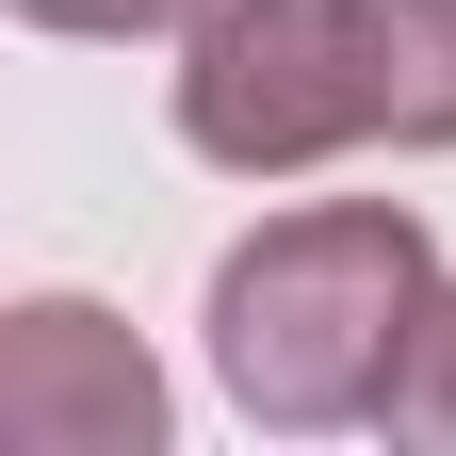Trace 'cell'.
Returning <instances> with one entry per match:
<instances>
[{"instance_id": "6da1fadb", "label": "cell", "mask_w": 456, "mask_h": 456, "mask_svg": "<svg viewBox=\"0 0 456 456\" xmlns=\"http://www.w3.org/2000/svg\"><path fill=\"white\" fill-rule=\"evenodd\" d=\"M424 228L391 196H326V212H277L261 245H228L212 277V359L261 424H342V408H391V359L424 326Z\"/></svg>"}, {"instance_id": "7a4b0ae2", "label": "cell", "mask_w": 456, "mask_h": 456, "mask_svg": "<svg viewBox=\"0 0 456 456\" xmlns=\"http://www.w3.org/2000/svg\"><path fill=\"white\" fill-rule=\"evenodd\" d=\"M180 131L228 180H294L359 147V0H212L180 66Z\"/></svg>"}, {"instance_id": "3957f363", "label": "cell", "mask_w": 456, "mask_h": 456, "mask_svg": "<svg viewBox=\"0 0 456 456\" xmlns=\"http://www.w3.org/2000/svg\"><path fill=\"white\" fill-rule=\"evenodd\" d=\"M0 440L17 456H131V440H163V375L82 294H33L0 326Z\"/></svg>"}, {"instance_id": "277c9868", "label": "cell", "mask_w": 456, "mask_h": 456, "mask_svg": "<svg viewBox=\"0 0 456 456\" xmlns=\"http://www.w3.org/2000/svg\"><path fill=\"white\" fill-rule=\"evenodd\" d=\"M359 131L456 147V0H359Z\"/></svg>"}, {"instance_id": "5b68a950", "label": "cell", "mask_w": 456, "mask_h": 456, "mask_svg": "<svg viewBox=\"0 0 456 456\" xmlns=\"http://www.w3.org/2000/svg\"><path fill=\"white\" fill-rule=\"evenodd\" d=\"M391 440H456V294H424V326H408V359H391V408H375Z\"/></svg>"}, {"instance_id": "8992f818", "label": "cell", "mask_w": 456, "mask_h": 456, "mask_svg": "<svg viewBox=\"0 0 456 456\" xmlns=\"http://www.w3.org/2000/svg\"><path fill=\"white\" fill-rule=\"evenodd\" d=\"M33 33H163V17H212V0H17Z\"/></svg>"}]
</instances>
